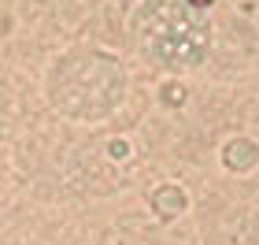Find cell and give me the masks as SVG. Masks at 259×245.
Returning <instances> with one entry per match:
<instances>
[{
	"label": "cell",
	"instance_id": "cell-1",
	"mask_svg": "<svg viewBox=\"0 0 259 245\" xmlns=\"http://www.w3.org/2000/svg\"><path fill=\"white\" fill-rule=\"evenodd\" d=\"M189 4H196V8H207V4H211V0H189Z\"/></svg>",
	"mask_w": 259,
	"mask_h": 245
}]
</instances>
